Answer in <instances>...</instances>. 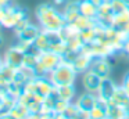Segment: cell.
Instances as JSON below:
<instances>
[{
	"label": "cell",
	"mask_w": 129,
	"mask_h": 119,
	"mask_svg": "<svg viewBox=\"0 0 129 119\" xmlns=\"http://www.w3.org/2000/svg\"><path fill=\"white\" fill-rule=\"evenodd\" d=\"M0 119H14L9 112H2L0 113Z\"/></svg>",
	"instance_id": "obj_38"
},
{
	"label": "cell",
	"mask_w": 129,
	"mask_h": 119,
	"mask_svg": "<svg viewBox=\"0 0 129 119\" xmlns=\"http://www.w3.org/2000/svg\"><path fill=\"white\" fill-rule=\"evenodd\" d=\"M108 2L111 4V8L114 11V14H118V13H121V11L126 10L129 7L125 0H108Z\"/></svg>",
	"instance_id": "obj_28"
},
{
	"label": "cell",
	"mask_w": 129,
	"mask_h": 119,
	"mask_svg": "<svg viewBox=\"0 0 129 119\" xmlns=\"http://www.w3.org/2000/svg\"><path fill=\"white\" fill-rule=\"evenodd\" d=\"M110 100H111L112 102H115V104H118V105L126 107V105L129 104V93L122 87V86H117L114 94H112V97Z\"/></svg>",
	"instance_id": "obj_20"
},
{
	"label": "cell",
	"mask_w": 129,
	"mask_h": 119,
	"mask_svg": "<svg viewBox=\"0 0 129 119\" xmlns=\"http://www.w3.org/2000/svg\"><path fill=\"white\" fill-rule=\"evenodd\" d=\"M129 113L126 111L125 107L118 105L115 102H112L111 100H108V108H107V119H122L128 118Z\"/></svg>",
	"instance_id": "obj_16"
},
{
	"label": "cell",
	"mask_w": 129,
	"mask_h": 119,
	"mask_svg": "<svg viewBox=\"0 0 129 119\" xmlns=\"http://www.w3.org/2000/svg\"><path fill=\"white\" fill-rule=\"evenodd\" d=\"M32 47L35 50H38V51H47V50H50V42H49V37L45 30H40L38 37L34 40Z\"/></svg>",
	"instance_id": "obj_21"
},
{
	"label": "cell",
	"mask_w": 129,
	"mask_h": 119,
	"mask_svg": "<svg viewBox=\"0 0 129 119\" xmlns=\"http://www.w3.org/2000/svg\"><path fill=\"white\" fill-rule=\"evenodd\" d=\"M36 89H38L36 93L47 97V96H50V94L54 93L56 86L51 83V80L49 79V76H36Z\"/></svg>",
	"instance_id": "obj_15"
},
{
	"label": "cell",
	"mask_w": 129,
	"mask_h": 119,
	"mask_svg": "<svg viewBox=\"0 0 129 119\" xmlns=\"http://www.w3.org/2000/svg\"><path fill=\"white\" fill-rule=\"evenodd\" d=\"M62 61V57L57 53L47 50V51H40L39 58H38V64L35 66V73L36 76H49L54 68L60 65Z\"/></svg>",
	"instance_id": "obj_3"
},
{
	"label": "cell",
	"mask_w": 129,
	"mask_h": 119,
	"mask_svg": "<svg viewBox=\"0 0 129 119\" xmlns=\"http://www.w3.org/2000/svg\"><path fill=\"white\" fill-rule=\"evenodd\" d=\"M67 47H68V50H72V51H81V49H82V46H83V40L81 39V36H75V37H71V39H68L67 42Z\"/></svg>",
	"instance_id": "obj_27"
},
{
	"label": "cell",
	"mask_w": 129,
	"mask_h": 119,
	"mask_svg": "<svg viewBox=\"0 0 129 119\" xmlns=\"http://www.w3.org/2000/svg\"><path fill=\"white\" fill-rule=\"evenodd\" d=\"M29 24H31L29 18H24V19H21V21L18 22L17 25H15V26H14V29H13V30H14V33L17 35V33H20V32H21V30H22L25 26H28Z\"/></svg>",
	"instance_id": "obj_30"
},
{
	"label": "cell",
	"mask_w": 129,
	"mask_h": 119,
	"mask_svg": "<svg viewBox=\"0 0 129 119\" xmlns=\"http://www.w3.org/2000/svg\"><path fill=\"white\" fill-rule=\"evenodd\" d=\"M28 119H49V115H46L43 112H34L29 115Z\"/></svg>",
	"instance_id": "obj_32"
},
{
	"label": "cell",
	"mask_w": 129,
	"mask_h": 119,
	"mask_svg": "<svg viewBox=\"0 0 129 119\" xmlns=\"http://www.w3.org/2000/svg\"><path fill=\"white\" fill-rule=\"evenodd\" d=\"M100 83H101V77L97 76L92 69H87L86 72H83V75H82V86L86 91L97 94Z\"/></svg>",
	"instance_id": "obj_8"
},
{
	"label": "cell",
	"mask_w": 129,
	"mask_h": 119,
	"mask_svg": "<svg viewBox=\"0 0 129 119\" xmlns=\"http://www.w3.org/2000/svg\"><path fill=\"white\" fill-rule=\"evenodd\" d=\"M92 61H93V58L87 57V55L82 54V53L79 51V54L76 55L75 60L72 61V66H74V69H75L78 73H83V72L87 71V69H90Z\"/></svg>",
	"instance_id": "obj_17"
},
{
	"label": "cell",
	"mask_w": 129,
	"mask_h": 119,
	"mask_svg": "<svg viewBox=\"0 0 129 119\" xmlns=\"http://www.w3.org/2000/svg\"><path fill=\"white\" fill-rule=\"evenodd\" d=\"M72 24L75 25V26L78 28L79 30H83V29H87V28H93V26H96V25H97V22H96V19H93V18H87V17L81 15V14H79V17L72 22Z\"/></svg>",
	"instance_id": "obj_24"
},
{
	"label": "cell",
	"mask_w": 129,
	"mask_h": 119,
	"mask_svg": "<svg viewBox=\"0 0 129 119\" xmlns=\"http://www.w3.org/2000/svg\"><path fill=\"white\" fill-rule=\"evenodd\" d=\"M68 0H51V4L54 6V7H64L65 4H67Z\"/></svg>",
	"instance_id": "obj_35"
},
{
	"label": "cell",
	"mask_w": 129,
	"mask_h": 119,
	"mask_svg": "<svg viewBox=\"0 0 129 119\" xmlns=\"http://www.w3.org/2000/svg\"><path fill=\"white\" fill-rule=\"evenodd\" d=\"M40 26L38 25H34V24H29L28 26H25L20 33H17V39L18 40H24V42H28V43L34 44V40L38 37V35L40 33Z\"/></svg>",
	"instance_id": "obj_12"
},
{
	"label": "cell",
	"mask_w": 129,
	"mask_h": 119,
	"mask_svg": "<svg viewBox=\"0 0 129 119\" xmlns=\"http://www.w3.org/2000/svg\"><path fill=\"white\" fill-rule=\"evenodd\" d=\"M79 36H81V39L83 40V43H92V42H94L96 36H97V30H96V26L87 28V29L81 30Z\"/></svg>",
	"instance_id": "obj_25"
},
{
	"label": "cell",
	"mask_w": 129,
	"mask_h": 119,
	"mask_svg": "<svg viewBox=\"0 0 129 119\" xmlns=\"http://www.w3.org/2000/svg\"><path fill=\"white\" fill-rule=\"evenodd\" d=\"M24 54H25V53L20 51V50L13 44L11 47H9V49L6 50V53H4V55H3V61H4L6 65L11 66V68H14V69H20L24 64Z\"/></svg>",
	"instance_id": "obj_6"
},
{
	"label": "cell",
	"mask_w": 129,
	"mask_h": 119,
	"mask_svg": "<svg viewBox=\"0 0 129 119\" xmlns=\"http://www.w3.org/2000/svg\"><path fill=\"white\" fill-rule=\"evenodd\" d=\"M79 13H81V15L96 19V15H97V6L93 4L90 0H79Z\"/></svg>",
	"instance_id": "obj_18"
},
{
	"label": "cell",
	"mask_w": 129,
	"mask_h": 119,
	"mask_svg": "<svg viewBox=\"0 0 129 119\" xmlns=\"http://www.w3.org/2000/svg\"><path fill=\"white\" fill-rule=\"evenodd\" d=\"M6 89H4L3 87V86H0V102H2V101H3V98H4V97H6Z\"/></svg>",
	"instance_id": "obj_37"
},
{
	"label": "cell",
	"mask_w": 129,
	"mask_h": 119,
	"mask_svg": "<svg viewBox=\"0 0 129 119\" xmlns=\"http://www.w3.org/2000/svg\"><path fill=\"white\" fill-rule=\"evenodd\" d=\"M9 113L14 119H28L29 115H31L28 107H25V105H22V104H18V102L10 109Z\"/></svg>",
	"instance_id": "obj_22"
},
{
	"label": "cell",
	"mask_w": 129,
	"mask_h": 119,
	"mask_svg": "<svg viewBox=\"0 0 129 119\" xmlns=\"http://www.w3.org/2000/svg\"><path fill=\"white\" fill-rule=\"evenodd\" d=\"M15 75H17V69L3 64V66L0 68V82H2V86L4 87V86H7L9 83L14 82Z\"/></svg>",
	"instance_id": "obj_19"
},
{
	"label": "cell",
	"mask_w": 129,
	"mask_h": 119,
	"mask_svg": "<svg viewBox=\"0 0 129 119\" xmlns=\"http://www.w3.org/2000/svg\"><path fill=\"white\" fill-rule=\"evenodd\" d=\"M35 14L42 30H61L67 24L61 11H58L57 7L49 3L38 6Z\"/></svg>",
	"instance_id": "obj_1"
},
{
	"label": "cell",
	"mask_w": 129,
	"mask_h": 119,
	"mask_svg": "<svg viewBox=\"0 0 129 119\" xmlns=\"http://www.w3.org/2000/svg\"><path fill=\"white\" fill-rule=\"evenodd\" d=\"M121 53H123L125 55H128V57H129V37L122 43V50H121Z\"/></svg>",
	"instance_id": "obj_34"
},
{
	"label": "cell",
	"mask_w": 129,
	"mask_h": 119,
	"mask_svg": "<svg viewBox=\"0 0 129 119\" xmlns=\"http://www.w3.org/2000/svg\"><path fill=\"white\" fill-rule=\"evenodd\" d=\"M3 64H4V61H3V57H2V55H0V68H2V66H3Z\"/></svg>",
	"instance_id": "obj_42"
},
{
	"label": "cell",
	"mask_w": 129,
	"mask_h": 119,
	"mask_svg": "<svg viewBox=\"0 0 129 119\" xmlns=\"http://www.w3.org/2000/svg\"><path fill=\"white\" fill-rule=\"evenodd\" d=\"M90 69L101 79H106V77H110V73H111V64L108 62L107 57H97L93 58Z\"/></svg>",
	"instance_id": "obj_7"
},
{
	"label": "cell",
	"mask_w": 129,
	"mask_h": 119,
	"mask_svg": "<svg viewBox=\"0 0 129 119\" xmlns=\"http://www.w3.org/2000/svg\"><path fill=\"white\" fill-rule=\"evenodd\" d=\"M64 119H71V118H67V116H65V118H64Z\"/></svg>",
	"instance_id": "obj_43"
},
{
	"label": "cell",
	"mask_w": 129,
	"mask_h": 119,
	"mask_svg": "<svg viewBox=\"0 0 129 119\" xmlns=\"http://www.w3.org/2000/svg\"><path fill=\"white\" fill-rule=\"evenodd\" d=\"M71 119H90V116H89V112L82 111V109H78V111H76V113Z\"/></svg>",
	"instance_id": "obj_31"
},
{
	"label": "cell",
	"mask_w": 129,
	"mask_h": 119,
	"mask_svg": "<svg viewBox=\"0 0 129 119\" xmlns=\"http://www.w3.org/2000/svg\"><path fill=\"white\" fill-rule=\"evenodd\" d=\"M90 2H92L93 4H96V6L99 7V6H100V4H103V3L106 2V0H90Z\"/></svg>",
	"instance_id": "obj_40"
},
{
	"label": "cell",
	"mask_w": 129,
	"mask_h": 119,
	"mask_svg": "<svg viewBox=\"0 0 129 119\" xmlns=\"http://www.w3.org/2000/svg\"><path fill=\"white\" fill-rule=\"evenodd\" d=\"M0 86H2V82H0Z\"/></svg>",
	"instance_id": "obj_45"
},
{
	"label": "cell",
	"mask_w": 129,
	"mask_h": 119,
	"mask_svg": "<svg viewBox=\"0 0 129 119\" xmlns=\"http://www.w3.org/2000/svg\"><path fill=\"white\" fill-rule=\"evenodd\" d=\"M90 119H107V108L101 107L100 104H96V107L89 112Z\"/></svg>",
	"instance_id": "obj_26"
},
{
	"label": "cell",
	"mask_w": 129,
	"mask_h": 119,
	"mask_svg": "<svg viewBox=\"0 0 129 119\" xmlns=\"http://www.w3.org/2000/svg\"><path fill=\"white\" fill-rule=\"evenodd\" d=\"M112 28L129 33V7L126 8V10L118 13V14H114V18H112Z\"/></svg>",
	"instance_id": "obj_10"
},
{
	"label": "cell",
	"mask_w": 129,
	"mask_h": 119,
	"mask_svg": "<svg viewBox=\"0 0 129 119\" xmlns=\"http://www.w3.org/2000/svg\"><path fill=\"white\" fill-rule=\"evenodd\" d=\"M61 14L67 24H72L81 14L79 13V0L78 2H67V4L62 7Z\"/></svg>",
	"instance_id": "obj_11"
},
{
	"label": "cell",
	"mask_w": 129,
	"mask_h": 119,
	"mask_svg": "<svg viewBox=\"0 0 129 119\" xmlns=\"http://www.w3.org/2000/svg\"><path fill=\"white\" fill-rule=\"evenodd\" d=\"M54 94H56L57 98L64 100V101H68V102H72L74 98H75L76 90H75V86L74 85H62V86H56Z\"/></svg>",
	"instance_id": "obj_13"
},
{
	"label": "cell",
	"mask_w": 129,
	"mask_h": 119,
	"mask_svg": "<svg viewBox=\"0 0 129 119\" xmlns=\"http://www.w3.org/2000/svg\"><path fill=\"white\" fill-rule=\"evenodd\" d=\"M68 105H70V102H68V101H64V100L57 98L56 100V104H54L53 112L54 113H62V115H64L65 111H67V108H68Z\"/></svg>",
	"instance_id": "obj_29"
},
{
	"label": "cell",
	"mask_w": 129,
	"mask_h": 119,
	"mask_svg": "<svg viewBox=\"0 0 129 119\" xmlns=\"http://www.w3.org/2000/svg\"><path fill=\"white\" fill-rule=\"evenodd\" d=\"M3 44H4V36H3V33L0 32V47L3 46Z\"/></svg>",
	"instance_id": "obj_41"
},
{
	"label": "cell",
	"mask_w": 129,
	"mask_h": 119,
	"mask_svg": "<svg viewBox=\"0 0 129 119\" xmlns=\"http://www.w3.org/2000/svg\"><path fill=\"white\" fill-rule=\"evenodd\" d=\"M9 4H11V0H0V7H6Z\"/></svg>",
	"instance_id": "obj_39"
},
{
	"label": "cell",
	"mask_w": 129,
	"mask_h": 119,
	"mask_svg": "<svg viewBox=\"0 0 129 119\" xmlns=\"http://www.w3.org/2000/svg\"><path fill=\"white\" fill-rule=\"evenodd\" d=\"M115 89H117V83H114L110 77H106V79H101V83H100V87H99V91H97V96L100 98H104L108 101L110 98L112 97Z\"/></svg>",
	"instance_id": "obj_14"
},
{
	"label": "cell",
	"mask_w": 129,
	"mask_h": 119,
	"mask_svg": "<svg viewBox=\"0 0 129 119\" xmlns=\"http://www.w3.org/2000/svg\"><path fill=\"white\" fill-rule=\"evenodd\" d=\"M6 14H7V6H6V7H0V22L4 19Z\"/></svg>",
	"instance_id": "obj_36"
},
{
	"label": "cell",
	"mask_w": 129,
	"mask_h": 119,
	"mask_svg": "<svg viewBox=\"0 0 129 119\" xmlns=\"http://www.w3.org/2000/svg\"><path fill=\"white\" fill-rule=\"evenodd\" d=\"M112 18H114V11L111 8L108 0L100 4L97 7V15H96V22L103 28H110L112 26Z\"/></svg>",
	"instance_id": "obj_5"
},
{
	"label": "cell",
	"mask_w": 129,
	"mask_h": 119,
	"mask_svg": "<svg viewBox=\"0 0 129 119\" xmlns=\"http://www.w3.org/2000/svg\"><path fill=\"white\" fill-rule=\"evenodd\" d=\"M97 100H99V97L96 93H89V91H86L85 94H81L74 102L76 104V107H78L79 109L90 112V111L96 107Z\"/></svg>",
	"instance_id": "obj_9"
},
{
	"label": "cell",
	"mask_w": 129,
	"mask_h": 119,
	"mask_svg": "<svg viewBox=\"0 0 129 119\" xmlns=\"http://www.w3.org/2000/svg\"><path fill=\"white\" fill-rule=\"evenodd\" d=\"M122 119H129V116H128V118H122Z\"/></svg>",
	"instance_id": "obj_44"
},
{
	"label": "cell",
	"mask_w": 129,
	"mask_h": 119,
	"mask_svg": "<svg viewBox=\"0 0 129 119\" xmlns=\"http://www.w3.org/2000/svg\"><path fill=\"white\" fill-rule=\"evenodd\" d=\"M39 53L38 50H35L34 47H32L29 51H26L25 54H24V66H29V68H34L38 64V58H39Z\"/></svg>",
	"instance_id": "obj_23"
},
{
	"label": "cell",
	"mask_w": 129,
	"mask_h": 119,
	"mask_svg": "<svg viewBox=\"0 0 129 119\" xmlns=\"http://www.w3.org/2000/svg\"><path fill=\"white\" fill-rule=\"evenodd\" d=\"M121 86H122V87L129 93V72H126V73H125V76H123V79H122V85H121Z\"/></svg>",
	"instance_id": "obj_33"
},
{
	"label": "cell",
	"mask_w": 129,
	"mask_h": 119,
	"mask_svg": "<svg viewBox=\"0 0 129 119\" xmlns=\"http://www.w3.org/2000/svg\"><path fill=\"white\" fill-rule=\"evenodd\" d=\"M78 72L74 69L72 64L62 60L57 68L49 73V79L51 80L54 86H62V85H74L76 79Z\"/></svg>",
	"instance_id": "obj_2"
},
{
	"label": "cell",
	"mask_w": 129,
	"mask_h": 119,
	"mask_svg": "<svg viewBox=\"0 0 129 119\" xmlns=\"http://www.w3.org/2000/svg\"><path fill=\"white\" fill-rule=\"evenodd\" d=\"M24 18H28V14L24 8L17 7V6L9 4L7 6V14L4 17V19L0 22V25L6 29H14V26Z\"/></svg>",
	"instance_id": "obj_4"
}]
</instances>
